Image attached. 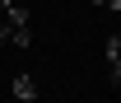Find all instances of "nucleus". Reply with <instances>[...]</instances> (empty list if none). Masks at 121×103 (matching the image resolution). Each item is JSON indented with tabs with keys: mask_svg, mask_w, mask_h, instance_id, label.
I'll return each instance as SVG.
<instances>
[{
	"mask_svg": "<svg viewBox=\"0 0 121 103\" xmlns=\"http://www.w3.org/2000/svg\"><path fill=\"white\" fill-rule=\"evenodd\" d=\"M93 5H98V10H112V14L121 10V0H93Z\"/></svg>",
	"mask_w": 121,
	"mask_h": 103,
	"instance_id": "nucleus-4",
	"label": "nucleus"
},
{
	"mask_svg": "<svg viewBox=\"0 0 121 103\" xmlns=\"http://www.w3.org/2000/svg\"><path fill=\"white\" fill-rule=\"evenodd\" d=\"M14 98H37V80H33V75H14Z\"/></svg>",
	"mask_w": 121,
	"mask_h": 103,
	"instance_id": "nucleus-3",
	"label": "nucleus"
},
{
	"mask_svg": "<svg viewBox=\"0 0 121 103\" xmlns=\"http://www.w3.org/2000/svg\"><path fill=\"white\" fill-rule=\"evenodd\" d=\"M107 75H112V84L121 80V33L107 38Z\"/></svg>",
	"mask_w": 121,
	"mask_h": 103,
	"instance_id": "nucleus-2",
	"label": "nucleus"
},
{
	"mask_svg": "<svg viewBox=\"0 0 121 103\" xmlns=\"http://www.w3.org/2000/svg\"><path fill=\"white\" fill-rule=\"evenodd\" d=\"M28 47V10L19 0H0V47Z\"/></svg>",
	"mask_w": 121,
	"mask_h": 103,
	"instance_id": "nucleus-1",
	"label": "nucleus"
}]
</instances>
